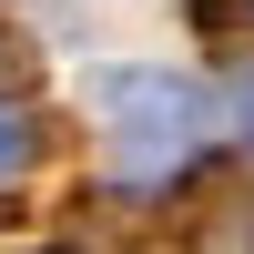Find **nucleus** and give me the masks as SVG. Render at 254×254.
Masks as SVG:
<instances>
[{"label":"nucleus","mask_w":254,"mask_h":254,"mask_svg":"<svg viewBox=\"0 0 254 254\" xmlns=\"http://www.w3.org/2000/svg\"><path fill=\"white\" fill-rule=\"evenodd\" d=\"M102 173L112 183H173L203 153V92L183 71H102Z\"/></svg>","instance_id":"nucleus-1"},{"label":"nucleus","mask_w":254,"mask_h":254,"mask_svg":"<svg viewBox=\"0 0 254 254\" xmlns=\"http://www.w3.org/2000/svg\"><path fill=\"white\" fill-rule=\"evenodd\" d=\"M31 153H41V122L20 112V102H0V173H20Z\"/></svg>","instance_id":"nucleus-2"},{"label":"nucleus","mask_w":254,"mask_h":254,"mask_svg":"<svg viewBox=\"0 0 254 254\" xmlns=\"http://www.w3.org/2000/svg\"><path fill=\"white\" fill-rule=\"evenodd\" d=\"M224 102H234V142H244V153H254V61H244L234 81H224Z\"/></svg>","instance_id":"nucleus-3"},{"label":"nucleus","mask_w":254,"mask_h":254,"mask_svg":"<svg viewBox=\"0 0 254 254\" xmlns=\"http://www.w3.org/2000/svg\"><path fill=\"white\" fill-rule=\"evenodd\" d=\"M203 20L214 31H254V0H203Z\"/></svg>","instance_id":"nucleus-4"}]
</instances>
